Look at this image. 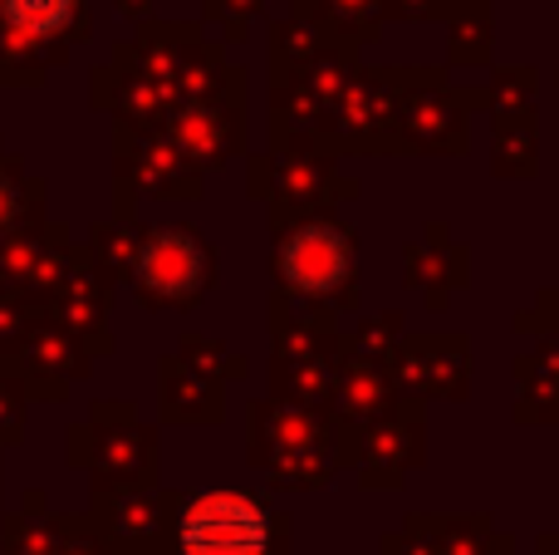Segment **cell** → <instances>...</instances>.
<instances>
[{
    "label": "cell",
    "instance_id": "cell-3",
    "mask_svg": "<svg viewBox=\"0 0 559 555\" xmlns=\"http://www.w3.org/2000/svg\"><path fill=\"white\" fill-rule=\"evenodd\" d=\"M197 241V236H192ZM187 236H157L143 256V281L157 295H187L197 281V246Z\"/></svg>",
    "mask_w": 559,
    "mask_h": 555
},
{
    "label": "cell",
    "instance_id": "cell-2",
    "mask_svg": "<svg viewBox=\"0 0 559 555\" xmlns=\"http://www.w3.org/2000/svg\"><path fill=\"white\" fill-rule=\"evenodd\" d=\"M344 265H348V246L329 226H309V232L289 236L285 251H280V271L299 291H329V285H338Z\"/></svg>",
    "mask_w": 559,
    "mask_h": 555
},
{
    "label": "cell",
    "instance_id": "cell-4",
    "mask_svg": "<svg viewBox=\"0 0 559 555\" xmlns=\"http://www.w3.org/2000/svg\"><path fill=\"white\" fill-rule=\"evenodd\" d=\"M79 0H0V15L20 29V35H59L74 20Z\"/></svg>",
    "mask_w": 559,
    "mask_h": 555
},
{
    "label": "cell",
    "instance_id": "cell-1",
    "mask_svg": "<svg viewBox=\"0 0 559 555\" xmlns=\"http://www.w3.org/2000/svg\"><path fill=\"white\" fill-rule=\"evenodd\" d=\"M182 555H265L271 551V517L241 492H206L187 507L177 527Z\"/></svg>",
    "mask_w": 559,
    "mask_h": 555
}]
</instances>
